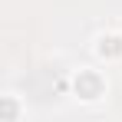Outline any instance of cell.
<instances>
[{
  "label": "cell",
  "instance_id": "6da1fadb",
  "mask_svg": "<svg viewBox=\"0 0 122 122\" xmlns=\"http://www.w3.org/2000/svg\"><path fill=\"white\" fill-rule=\"evenodd\" d=\"M76 89H79L86 99H92V96H99V79H96V76H82V79L76 82Z\"/></svg>",
  "mask_w": 122,
  "mask_h": 122
},
{
  "label": "cell",
  "instance_id": "7a4b0ae2",
  "mask_svg": "<svg viewBox=\"0 0 122 122\" xmlns=\"http://www.w3.org/2000/svg\"><path fill=\"white\" fill-rule=\"evenodd\" d=\"M99 50H102V53H119V50H122V43L116 40V36H109V40H102Z\"/></svg>",
  "mask_w": 122,
  "mask_h": 122
}]
</instances>
